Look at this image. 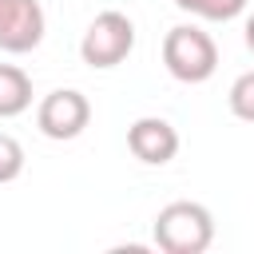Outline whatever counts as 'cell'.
<instances>
[{"mask_svg": "<svg viewBox=\"0 0 254 254\" xmlns=\"http://www.w3.org/2000/svg\"><path fill=\"white\" fill-rule=\"evenodd\" d=\"M32 107V79L16 64H0V119H16Z\"/></svg>", "mask_w": 254, "mask_h": 254, "instance_id": "cell-7", "label": "cell"}, {"mask_svg": "<svg viewBox=\"0 0 254 254\" xmlns=\"http://www.w3.org/2000/svg\"><path fill=\"white\" fill-rule=\"evenodd\" d=\"M151 234H155V246L163 254H202L214 242V218L202 202L179 198L155 214Z\"/></svg>", "mask_w": 254, "mask_h": 254, "instance_id": "cell-1", "label": "cell"}, {"mask_svg": "<svg viewBox=\"0 0 254 254\" xmlns=\"http://www.w3.org/2000/svg\"><path fill=\"white\" fill-rule=\"evenodd\" d=\"M163 64L179 83H206L218 67V48L202 28L179 24L163 36Z\"/></svg>", "mask_w": 254, "mask_h": 254, "instance_id": "cell-2", "label": "cell"}, {"mask_svg": "<svg viewBox=\"0 0 254 254\" xmlns=\"http://www.w3.org/2000/svg\"><path fill=\"white\" fill-rule=\"evenodd\" d=\"M246 48H250V52H254V12H250V16H246Z\"/></svg>", "mask_w": 254, "mask_h": 254, "instance_id": "cell-11", "label": "cell"}, {"mask_svg": "<svg viewBox=\"0 0 254 254\" xmlns=\"http://www.w3.org/2000/svg\"><path fill=\"white\" fill-rule=\"evenodd\" d=\"M127 147H131V155L139 163L163 167V163H171L179 155V131L159 115H143V119H135L127 127Z\"/></svg>", "mask_w": 254, "mask_h": 254, "instance_id": "cell-6", "label": "cell"}, {"mask_svg": "<svg viewBox=\"0 0 254 254\" xmlns=\"http://www.w3.org/2000/svg\"><path fill=\"white\" fill-rule=\"evenodd\" d=\"M91 123V103H87V95L83 91H75V87H56V91H48L44 99H40V107H36V127L48 135V139H75L83 127Z\"/></svg>", "mask_w": 254, "mask_h": 254, "instance_id": "cell-4", "label": "cell"}, {"mask_svg": "<svg viewBox=\"0 0 254 254\" xmlns=\"http://www.w3.org/2000/svg\"><path fill=\"white\" fill-rule=\"evenodd\" d=\"M44 40V8L40 0H0V52L24 56Z\"/></svg>", "mask_w": 254, "mask_h": 254, "instance_id": "cell-5", "label": "cell"}, {"mask_svg": "<svg viewBox=\"0 0 254 254\" xmlns=\"http://www.w3.org/2000/svg\"><path fill=\"white\" fill-rule=\"evenodd\" d=\"M230 111L246 123H254V71H242L234 83H230V95H226Z\"/></svg>", "mask_w": 254, "mask_h": 254, "instance_id": "cell-9", "label": "cell"}, {"mask_svg": "<svg viewBox=\"0 0 254 254\" xmlns=\"http://www.w3.org/2000/svg\"><path fill=\"white\" fill-rule=\"evenodd\" d=\"M131 48H135V24L115 8L99 12L79 40V56L87 67H115L131 56Z\"/></svg>", "mask_w": 254, "mask_h": 254, "instance_id": "cell-3", "label": "cell"}, {"mask_svg": "<svg viewBox=\"0 0 254 254\" xmlns=\"http://www.w3.org/2000/svg\"><path fill=\"white\" fill-rule=\"evenodd\" d=\"M175 8H183L198 20H234V16H242L246 0H175Z\"/></svg>", "mask_w": 254, "mask_h": 254, "instance_id": "cell-8", "label": "cell"}, {"mask_svg": "<svg viewBox=\"0 0 254 254\" xmlns=\"http://www.w3.org/2000/svg\"><path fill=\"white\" fill-rule=\"evenodd\" d=\"M20 171H24V147H20V139L0 131V187L20 179Z\"/></svg>", "mask_w": 254, "mask_h": 254, "instance_id": "cell-10", "label": "cell"}]
</instances>
